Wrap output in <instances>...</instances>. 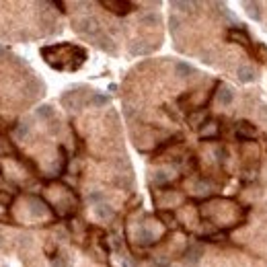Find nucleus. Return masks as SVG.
<instances>
[{"instance_id":"nucleus-4","label":"nucleus","mask_w":267,"mask_h":267,"mask_svg":"<svg viewBox=\"0 0 267 267\" xmlns=\"http://www.w3.org/2000/svg\"><path fill=\"white\" fill-rule=\"evenodd\" d=\"M101 6L109 8L111 13H115V15H127V13H130V10L134 8V4H130V2H115V0H107V2H101Z\"/></svg>"},{"instance_id":"nucleus-10","label":"nucleus","mask_w":267,"mask_h":267,"mask_svg":"<svg viewBox=\"0 0 267 267\" xmlns=\"http://www.w3.org/2000/svg\"><path fill=\"white\" fill-rule=\"evenodd\" d=\"M138 238H140L142 245H152V242H154V235L148 228H140V232H138Z\"/></svg>"},{"instance_id":"nucleus-11","label":"nucleus","mask_w":267,"mask_h":267,"mask_svg":"<svg viewBox=\"0 0 267 267\" xmlns=\"http://www.w3.org/2000/svg\"><path fill=\"white\" fill-rule=\"evenodd\" d=\"M206 125H208L206 130H202L204 140H206V138H208V140H210V138H218V125L216 123H206Z\"/></svg>"},{"instance_id":"nucleus-16","label":"nucleus","mask_w":267,"mask_h":267,"mask_svg":"<svg viewBox=\"0 0 267 267\" xmlns=\"http://www.w3.org/2000/svg\"><path fill=\"white\" fill-rule=\"evenodd\" d=\"M154 181L158 183V185H162V183H167L169 181V177H167V173L165 171H158L156 175H154Z\"/></svg>"},{"instance_id":"nucleus-19","label":"nucleus","mask_w":267,"mask_h":267,"mask_svg":"<svg viewBox=\"0 0 267 267\" xmlns=\"http://www.w3.org/2000/svg\"><path fill=\"white\" fill-rule=\"evenodd\" d=\"M156 21H158L156 15H146V17H142V23H156Z\"/></svg>"},{"instance_id":"nucleus-5","label":"nucleus","mask_w":267,"mask_h":267,"mask_svg":"<svg viewBox=\"0 0 267 267\" xmlns=\"http://www.w3.org/2000/svg\"><path fill=\"white\" fill-rule=\"evenodd\" d=\"M218 101H220V105H230V103L235 101V92H232L228 87L218 85Z\"/></svg>"},{"instance_id":"nucleus-17","label":"nucleus","mask_w":267,"mask_h":267,"mask_svg":"<svg viewBox=\"0 0 267 267\" xmlns=\"http://www.w3.org/2000/svg\"><path fill=\"white\" fill-rule=\"evenodd\" d=\"M92 103H95V105H105V103H107V97H103V95H95V97H92Z\"/></svg>"},{"instance_id":"nucleus-18","label":"nucleus","mask_w":267,"mask_h":267,"mask_svg":"<svg viewBox=\"0 0 267 267\" xmlns=\"http://www.w3.org/2000/svg\"><path fill=\"white\" fill-rule=\"evenodd\" d=\"M54 267H72V265L68 263L66 259H62V257H60V259H56V261H54Z\"/></svg>"},{"instance_id":"nucleus-13","label":"nucleus","mask_w":267,"mask_h":267,"mask_svg":"<svg viewBox=\"0 0 267 267\" xmlns=\"http://www.w3.org/2000/svg\"><path fill=\"white\" fill-rule=\"evenodd\" d=\"M37 118H43V119H50V118H54V109L52 107H39L37 109Z\"/></svg>"},{"instance_id":"nucleus-7","label":"nucleus","mask_w":267,"mask_h":267,"mask_svg":"<svg viewBox=\"0 0 267 267\" xmlns=\"http://www.w3.org/2000/svg\"><path fill=\"white\" fill-rule=\"evenodd\" d=\"M95 214H97V218H101V220H109V218L113 216V208L107 206V204H99V206L95 208Z\"/></svg>"},{"instance_id":"nucleus-3","label":"nucleus","mask_w":267,"mask_h":267,"mask_svg":"<svg viewBox=\"0 0 267 267\" xmlns=\"http://www.w3.org/2000/svg\"><path fill=\"white\" fill-rule=\"evenodd\" d=\"M202 257H204V247H200V245H189L187 249H185V253H183V261L187 263L189 267L200 265Z\"/></svg>"},{"instance_id":"nucleus-12","label":"nucleus","mask_w":267,"mask_h":267,"mask_svg":"<svg viewBox=\"0 0 267 267\" xmlns=\"http://www.w3.org/2000/svg\"><path fill=\"white\" fill-rule=\"evenodd\" d=\"M204 119H206V113H204V111H202V113H193L191 118H189V123H191L193 127H200Z\"/></svg>"},{"instance_id":"nucleus-21","label":"nucleus","mask_w":267,"mask_h":267,"mask_svg":"<svg viewBox=\"0 0 267 267\" xmlns=\"http://www.w3.org/2000/svg\"><path fill=\"white\" fill-rule=\"evenodd\" d=\"M103 200V193H95V195H90V202H99Z\"/></svg>"},{"instance_id":"nucleus-8","label":"nucleus","mask_w":267,"mask_h":267,"mask_svg":"<svg viewBox=\"0 0 267 267\" xmlns=\"http://www.w3.org/2000/svg\"><path fill=\"white\" fill-rule=\"evenodd\" d=\"M76 29L78 31L89 29L92 33V31H97V21L95 19H80V21H76Z\"/></svg>"},{"instance_id":"nucleus-20","label":"nucleus","mask_w":267,"mask_h":267,"mask_svg":"<svg viewBox=\"0 0 267 267\" xmlns=\"http://www.w3.org/2000/svg\"><path fill=\"white\" fill-rule=\"evenodd\" d=\"M216 156H218V160H224L226 158V150L224 148H218L216 150Z\"/></svg>"},{"instance_id":"nucleus-9","label":"nucleus","mask_w":267,"mask_h":267,"mask_svg":"<svg viewBox=\"0 0 267 267\" xmlns=\"http://www.w3.org/2000/svg\"><path fill=\"white\" fill-rule=\"evenodd\" d=\"M175 72H177V76H179V78H187L193 70H191V66H189V64H185V62H177V64H175Z\"/></svg>"},{"instance_id":"nucleus-15","label":"nucleus","mask_w":267,"mask_h":267,"mask_svg":"<svg viewBox=\"0 0 267 267\" xmlns=\"http://www.w3.org/2000/svg\"><path fill=\"white\" fill-rule=\"evenodd\" d=\"M27 136H29V125L21 123V125L17 127V138H19V140H23V138H27Z\"/></svg>"},{"instance_id":"nucleus-14","label":"nucleus","mask_w":267,"mask_h":267,"mask_svg":"<svg viewBox=\"0 0 267 267\" xmlns=\"http://www.w3.org/2000/svg\"><path fill=\"white\" fill-rule=\"evenodd\" d=\"M0 204H2L4 208H8L10 204H13V195H10L8 191H0Z\"/></svg>"},{"instance_id":"nucleus-1","label":"nucleus","mask_w":267,"mask_h":267,"mask_svg":"<svg viewBox=\"0 0 267 267\" xmlns=\"http://www.w3.org/2000/svg\"><path fill=\"white\" fill-rule=\"evenodd\" d=\"M235 132H237V138L240 142H247V140H255L257 138V127H255L251 121H238L237 127H235Z\"/></svg>"},{"instance_id":"nucleus-2","label":"nucleus","mask_w":267,"mask_h":267,"mask_svg":"<svg viewBox=\"0 0 267 267\" xmlns=\"http://www.w3.org/2000/svg\"><path fill=\"white\" fill-rule=\"evenodd\" d=\"M226 37H228V41L238 43V45H245V48H249V43H251L249 33H247V29L242 27V25L240 27H230L228 33H226Z\"/></svg>"},{"instance_id":"nucleus-6","label":"nucleus","mask_w":267,"mask_h":267,"mask_svg":"<svg viewBox=\"0 0 267 267\" xmlns=\"http://www.w3.org/2000/svg\"><path fill=\"white\" fill-rule=\"evenodd\" d=\"M255 76H257V74H255V70H253L251 66H240V68H238V78H240V83H253Z\"/></svg>"}]
</instances>
